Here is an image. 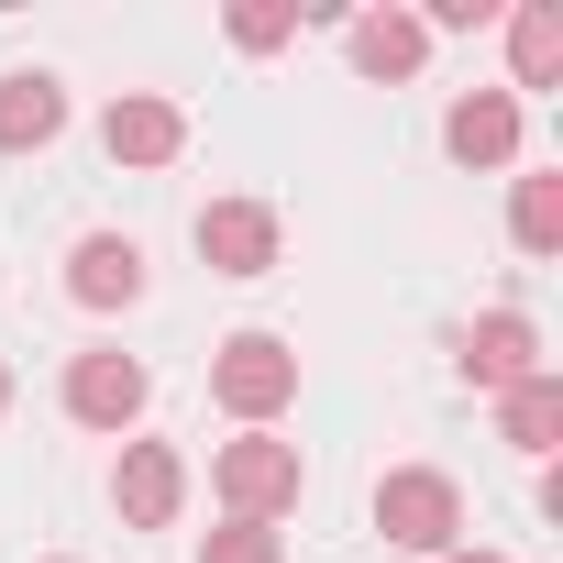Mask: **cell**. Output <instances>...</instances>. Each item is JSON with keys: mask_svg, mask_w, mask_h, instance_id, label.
<instances>
[{"mask_svg": "<svg viewBox=\"0 0 563 563\" xmlns=\"http://www.w3.org/2000/svg\"><path fill=\"white\" fill-rule=\"evenodd\" d=\"M111 508H122V530H177V508H188V453H177V442H122Z\"/></svg>", "mask_w": 563, "mask_h": 563, "instance_id": "7", "label": "cell"}, {"mask_svg": "<svg viewBox=\"0 0 563 563\" xmlns=\"http://www.w3.org/2000/svg\"><path fill=\"white\" fill-rule=\"evenodd\" d=\"M155 409V376H144V354H67V420L78 431H111V442H133V420Z\"/></svg>", "mask_w": 563, "mask_h": 563, "instance_id": "4", "label": "cell"}, {"mask_svg": "<svg viewBox=\"0 0 563 563\" xmlns=\"http://www.w3.org/2000/svg\"><path fill=\"white\" fill-rule=\"evenodd\" d=\"M199 563H288V541L265 519H221V530H199Z\"/></svg>", "mask_w": 563, "mask_h": 563, "instance_id": "16", "label": "cell"}, {"mask_svg": "<svg viewBox=\"0 0 563 563\" xmlns=\"http://www.w3.org/2000/svg\"><path fill=\"white\" fill-rule=\"evenodd\" d=\"M188 243H199V265H210V276H265L276 254H288V221H276L265 199H210Z\"/></svg>", "mask_w": 563, "mask_h": 563, "instance_id": "6", "label": "cell"}, {"mask_svg": "<svg viewBox=\"0 0 563 563\" xmlns=\"http://www.w3.org/2000/svg\"><path fill=\"white\" fill-rule=\"evenodd\" d=\"M519 89H563V0H519L508 12V100Z\"/></svg>", "mask_w": 563, "mask_h": 563, "instance_id": "13", "label": "cell"}, {"mask_svg": "<svg viewBox=\"0 0 563 563\" xmlns=\"http://www.w3.org/2000/svg\"><path fill=\"white\" fill-rule=\"evenodd\" d=\"M210 497H221V519H265L276 530L310 497V464H299V442H276V431H232L210 453Z\"/></svg>", "mask_w": 563, "mask_h": 563, "instance_id": "2", "label": "cell"}, {"mask_svg": "<svg viewBox=\"0 0 563 563\" xmlns=\"http://www.w3.org/2000/svg\"><path fill=\"white\" fill-rule=\"evenodd\" d=\"M0 420H12V354H0Z\"/></svg>", "mask_w": 563, "mask_h": 563, "instance_id": "19", "label": "cell"}, {"mask_svg": "<svg viewBox=\"0 0 563 563\" xmlns=\"http://www.w3.org/2000/svg\"><path fill=\"white\" fill-rule=\"evenodd\" d=\"M67 299L100 310V321L133 310V299H144V243H133V232H78V243H67Z\"/></svg>", "mask_w": 563, "mask_h": 563, "instance_id": "10", "label": "cell"}, {"mask_svg": "<svg viewBox=\"0 0 563 563\" xmlns=\"http://www.w3.org/2000/svg\"><path fill=\"white\" fill-rule=\"evenodd\" d=\"M376 530H387L398 552L442 563V552L464 541V486H453L442 464H387V475H376Z\"/></svg>", "mask_w": 563, "mask_h": 563, "instance_id": "3", "label": "cell"}, {"mask_svg": "<svg viewBox=\"0 0 563 563\" xmlns=\"http://www.w3.org/2000/svg\"><path fill=\"white\" fill-rule=\"evenodd\" d=\"M67 133V78L56 67H12L0 78V155H45Z\"/></svg>", "mask_w": 563, "mask_h": 563, "instance_id": "12", "label": "cell"}, {"mask_svg": "<svg viewBox=\"0 0 563 563\" xmlns=\"http://www.w3.org/2000/svg\"><path fill=\"white\" fill-rule=\"evenodd\" d=\"M442 155H453L464 177L519 166V100H508V89H464V100L442 111Z\"/></svg>", "mask_w": 563, "mask_h": 563, "instance_id": "9", "label": "cell"}, {"mask_svg": "<svg viewBox=\"0 0 563 563\" xmlns=\"http://www.w3.org/2000/svg\"><path fill=\"white\" fill-rule=\"evenodd\" d=\"M221 34H232L243 56H276V45H288V34H299V12H276V0H243V12H232Z\"/></svg>", "mask_w": 563, "mask_h": 563, "instance_id": "17", "label": "cell"}, {"mask_svg": "<svg viewBox=\"0 0 563 563\" xmlns=\"http://www.w3.org/2000/svg\"><path fill=\"white\" fill-rule=\"evenodd\" d=\"M508 243L530 254V265H552L563 254V177L541 166V177H519V199H508Z\"/></svg>", "mask_w": 563, "mask_h": 563, "instance_id": "15", "label": "cell"}, {"mask_svg": "<svg viewBox=\"0 0 563 563\" xmlns=\"http://www.w3.org/2000/svg\"><path fill=\"white\" fill-rule=\"evenodd\" d=\"M100 155H111V166H177V155H188V111H177L166 89H122V100L100 111Z\"/></svg>", "mask_w": 563, "mask_h": 563, "instance_id": "8", "label": "cell"}, {"mask_svg": "<svg viewBox=\"0 0 563 563\" xmlns=\"http://www.w3.org/2000/svg\"><path fill=\"white\" fill-rule=\"evenodd\" d=\"M442 563H508V552H475V541H453V552H442Z\"/></svg>", "mask_w": 563, "mask_h": 563, "instance_id": "18", "label": "cell"}, {"mask_svg": "<svg viewBox=\"0 0 563 563\" xmlns=\"http://www.w3.org/2000/svg\"><path fill=\"white\" fill-rule=\"evenodd\" d=\"M56 563H67V552H56Z\"/></svg>", "mask_w": 563, "mask_h": 563, "instance_id": "20", "label": "cell"}, {"mask_svg": "<svg viewBox=\"0 0 563 563\" xmlns=\"http://www.w3.org/2000/svg\"><path fill=\"white\" fill-rule=\"evenodd\" d=\"M343 56H354V78L398 89L431 67V34H420V12H343Z\"/></svg>", "mask_w": 563, "mask_h": 563, "instance_id": "11", "label": "cell"}, {"mask_svg": "<svg viewBox=\"0 0 563 563\" xmlns=\"http://www.w3.org/2000/svg\"><path fill=\"white\" fill-rule=\"evenodd\" d=\"M453 376L486 387V398H508L519 376H541V321H530V310H475V321L453 332Z\"/></svg>", "mask_w": 563, "mask_h": 563, "instance_id": "5", "label": "cell"}, {"mask_svg": "<svg viewBox=\"0 0 563 563\" xmlns=\"http://www.w3.org/2000/svg\"><path fill=\"white\" fill-rule=\"evenodd\" d=\"M210 398H221V420L276 431V420L299 409V343L288 332H221L210 343Z\"/></svg>", "mask_w": 563, "mask_h": 563, "instance_id": "1", "label": "cell"}, {"mask_svg": "<svg viewBox=\"0 0 563 563\" xmlns=\"http://www.w3.org/2000/svg\"><path fill=\"white\" fill-rule=\"evenodd\" d=\"M497 442H508V453H530V464L563 442V376H552V365H541V376H519V387L497 398Z\"/></svg>", "mask_w": 563, "mask_h": 563, "instance_id": "14", "label": "cell"}]
</instances>
